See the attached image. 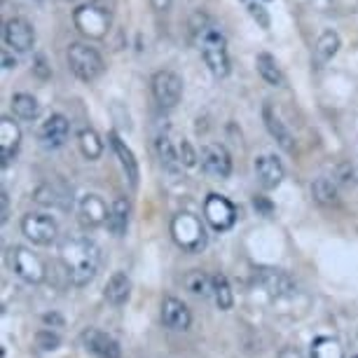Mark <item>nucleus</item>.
Wrapping results in <instances>:
<instances>
[{"label":"nucleus","instance_id":"obj_1","mask_svg":"<svg viewBox=\"0 0 358 358\" xmlns=\"http://www.w3.org/2000/svg\"><path fill=\"white\" fill-rule=\"evenodd\" d=\"M59 258H62L66 272L76 286H87L99 272L101 251L92 239L85 236H69L59 246Z\"/></svg>","mask_w":358,"mask_h":358},{"label":"nucleus","instance_id":"obj_2","mask_svg":"<svg viewBox=\"0 0 358 358\" xmlns=\"http://www.w3.org/2000/svg\"><path fill=\"white\" fill-rule=\"evenodd\" d=\"M73 22H76V29L85 38L103 40L113 26V10L106 3H101V0H92V3L80 5L73 12Z\"/></svg>","mask_w":358,"mask_h":358},{"label":"nucleus","instance_id":"obj_3","mask_svg":"<svg viewBox=\"0 0 358 358\" xmlns=\"http://www.w3.org/2000/svg\"><path fill=\"white\" fill-rule=\"evenodd\" d=\"M199 50H201V57H204V62L208 66V71H211L215 78H227L229 76L227 40L218 29H215V26H208V29L201 31Z\"/></svg>","mask_w":358,"mask_h":358},{"label":"nucleus","instance_id":"obj_4","mask_svg":"<svg viewBox=\"0 0 358 358\" xmlns=\"http://www.w3.org/2000/svg\"><path fill=\"white\" fill-rule=\"evenodd\" d=\"M173 241L187 253H199L206 246V229L201 220L192 213H178L171 220Z\"/></svg>","mask_w":358,"mask_h":358},{"label":"nucleus","instance_id":"obj_5","mask_svg":"<svg viewBox=\"0 0 358 358\" xmlns=\"http://www.w3.org/2000/svg\"><path fill=\"white\" fill-rule=\"evenodd\" d=\"M69 66H71L73 76L78 80H83V83H94L106 69L101 54L94 50V47L83 45V43H76L69 47Z\"/></svg>","mask_w":358,"mask_h":358},{"label":"nucleus","instance_id":"obj_6","mask_svg":"<svg viewBox=\"0 0 358 358\" xmlns=\"http://www.w3.org/2000/svg\"><path fill=\"white\" fill-rule=\"evenodd\" d=\"M8 262L19 279L26 283H40L45 279V265L31 248L26 246H12L8 251Z\"/></svg>","mask_w":358,"mask_h":358},{"label":"nucleus","instance_id":"obj_7","mask_svg":"<svg viewBox=\"0 0 358 358\" xmlns=\"http://www.w3.org/2000/svg\"><path fill=\"white\" fill-rule=\"evenodd\" d=\"M152 96L164 110L178 106L180 96H183V80L173 71H157L152 76Z\"/></svg>","mask_w":358,"mask_h":358},{"label":"nucleus","instance_id":"obj_8","mask_svg":"<svg viewBox=\"0 0 358 358\" xmlns=\"http://www.w3.org/2000/svg\"><path fill=\"white\" fill-rule=\"evenodd\" d=\"M22 232L26 234V239L33 241L38 246H50L57 241L59 236V227L50 215H43V213H29L24 215L22 220Z\"/></svg>","mask_w":358,"mask_h":358},{"label":"nucleus","instance_id":"obj_9","mask_svg":"<svg viewBox=\"0 0 358 358\" xmlns=\"http://www.w3.org/2000/svg\"><path fill=\"white\" fill-rule=\"evenodd\" d=\"M204 218L208 220V225L218 232H225L236 222V208L227 197L222 194H208L204 201Z\"/></svg>","mask_w":358,"mask_h":358},{"label":"nucleus","instance_id":"obj_10","mask_svg":"<svg viewBox=\"0 0 358 358\" xmlns=\"http://www.w3.org/2000/svg\"><path fill=\"white\" fill-rule=\"evenodd\" d=\"M199 159H201L204 173L213 176V178L225 180L229 178V173H232V157H229V152L220 143H206L201 148Z\"/></svg>","mask_w":358,"mask_h":358},{"label":"nucleus","instance_id":"obj_11","mask_svg":"<svg viewBox=\"0 0 358 358\" xmlns=\"http://www.w3.org/2000/svg\"><path fill=\"white\" fill-rule=\"evenodd\" d=\"M3 38H5V45L15 52H29L31 47L36 45V31H33V26L22 17H15L5 24Z\"/></svg>","mask_w":358,"mask_h":358},{"label":"nucleus","instance_id":"obj_12","mask_svg":"<svg viewBox=\"0 0 358 358\" xmlns=\"http://www.w3.org/2000/svg\"><path fill=\"white\" fill-rule=\"evenodd\" d=\"M83 342H85V349L92 351V354L99 358H122V349H120L117 340L103 333V330H96V328L85 330Z\"/></svg>","mask_w":358,"mask_h":358},{"label":"nucleus","instance_id":"obj_13","mask_svg":"<svg viewBox=\"0 0 358 358\" xmlns=\"http://www.w3.org/2000/svg\"><path fill=\"white\" fill-rule=\"evenodd\" d=\"M162 323L169 330H187L192 323V314L178 297H164L162 300Z\"/></svg>","mask_w":358,"mask_h":358},{"label":"nucleus","instance_id":"obj_14","mask_svg":"<svg viewBox=\"0 0 358 358\" xmlns=\"http://www.w3.org/2000/svg\"><path fill=\"white\" fill-rule=\"evenodd\" d=\"M22 145V129L15 120L3 117L0 120V159H3V166H8L15 155Z\"/></svg>","mask_w":358,"mask_h":358},{"label":"nucleus","instance_id":"obj_15","mask_svg":"<svg viewBox=\"0 0 358 358\" xmlns=\"http://www.w3.org/2000/svg\"><path fill=\"white\" fill-rule=\"evenodd\" d=\"M255 176H258L260 185L265 187V190H274V187L281 185L286 171H283V164L274 155H260V157L255 159Z\"/></svg>","mask_w":358,"mask_h":358},{"label":"nucleus","instance_id":"obj_16","mask_svg":"<svg viewBox=\"0 0 358 358\" xmlns=\"http://www.w3.org/2000/svg\"><path fill=\"white\" fill-rule=\"evenodd\" d=\"M258 281L262 283V288H265L267 293L274 295V297L293 295V290H295L293 279H290L286 272H281V269H274V267L258 269Z\"/></svg>","mask_w":358,"mask_h":358},{"label":"nucleus","instance_id":"obj_17","mask_svg":"<svg viewBox=\"0 0 358 358\" xmlns=\"http://www.w3.org/2000/svg\"><path fill=\"white\" fill-rule=\"evenodd\" d=\"M69 138V120L64 115H50L40 127V141L45 148H62Z\"/></svg>","mask_w":358,"mask_h":358},{"label":"nucleus","instance_id":"obj_18","mask_svg":"<svg viewBox=\"0 0 358 358\" xmlns=\"http://www.w3.org/2000/svg\"><path fill=\"white\" fill-rule=\"evenodd\" d=\"M108 141H110L113 152L117 155V159H120V164H122V169H124L127 178H129L131 187H136L138 185V162H136V157H134L131 148L127 145L124 141L120 138V134H115V131L108 134Z\"/></svg>","mask_w":358,"mask_h":358},{"label":"nucleus","instance_id":"obj_19","mask_svg":"<svg viewBox=\"0 0 358 358\" xmlns=\"http://www.w3.org/2000/svg\"><path fill=\"white\" fill-rule=\"evenodd\" d=\"M108 213H110V208H108V204L99 194H85L83 201H80V215H83V220L92 227L103 225L108 220Z\"/></svg>","mask_w":358,"mask_h":358},{"label":"nucleus","instance_id":"obj_20","mask_svg":"<svg viewBox=\"0 0 358 358\" xmlns=\"http://www.w3.org/2000/svg\"><path fill=\"white\" fill-rule=\"evenodd\" d=\"M33 199L43 206H52V208H71L73 197L69 190H62L59 185H40L36 192H33Z\"/></svg>","mask_w":358,"mask_h":358},{"label":"nucleus","instance_id":"obj_21","mask_svg":"<svg viewBox=\"0 0 358 358\" xmlns=\"http://www.w3.org/2000/svg\"><path fill=\"white\" fill-rule=\"evenodd\" d=\"M127 225H129V201L124 197H117L113 201L110 213H108L106 227L110 229V234L115 236H124Z\"/></svg>","mask_w":358,"mask_h":358},{"label":"nucleus","instance_id":"obj_22","mask_svg":"<svg viewBox=\"0 0 358 358\" xmlns=\"http://www.w3.org/2000/svg\"><path fill=\"white\" fill-rule=\"evenodd\" d=\"M131 293V281L124 272H115L106 283V300L110 305H124Z\"/></svg>","mask_w":358,"mask_h":358},{"label":"nucleus","instance_id":"obj_23","mask_svg":"<svg viewBox=\"0 0 358 358\" xmlns=\"http://www.w3.org/2000/svg\"><path fill=\"white\" fill-rule=\"evenodd\" d=\"M255 66H258L260 78L265 80L267 85H272V87H281L283 85V73H281L279 64H276V59L272 57V54L260 52L258 59H255Z\"/></svg>","mask_w":358,"mask_h":358},{"label":"nucleus","instance_id":"obj_24","mask_svg":"<svg viewBox=\"0 0 358 358\" xmlns=\"http://www.w3.org/2000/svg\"><path fill=\"white\" fill-rule=\"evenodd\" d=\"M337 52H340V36H337L335 31L321 33V38L316 40V47H314L316 64H328Z\"/></svg>","mask_w":358,"mask_h":358},{"label":"nucleus","instance_id":"obj_25","mask_svg":"<svg viewBox=\"0 0 358 358\" xmlns=\"http://www.w3.org/2000/svg\"><path fill=\"white\" fill-rule=\"evenodd\" d=\"M265 124H267V129H269V134L276 138V143H279L283 150H293V145H295V141H293V136H290V131L283 127V122L276 115L269 110V108H265Z\"/></svg>","mask_w":358,"mask_h":358},{"label":"nucleus","instance_id":"obj_26","mask_svg":"<svg viewBox=\"0 0 358 358\" xmlns=\"http://www.w3.org/2000/svg\"><path fill=\"white\" fill-rule=\"evenodd\" d=\"M12 110H15L19 120L31 122V120H36L40 115V103L31 94H15V96H12Z\"/></svg>","mask_w":358,"mask_h":358},{"label":"nucleus","instance_id":"obj_27","mask_svg":"<svg viewBox=\"0 0 358 358\" xmlns=\"http://www.w3.org/2000/svg\"><path fill=\"white\" fill-rule=\"evenodd\" d=\"M185 288L190 290L192 295H213V279L208 274H204L201 269H192L185 276Z\"/></svg>","mask_w":358,"mask_h":358},{"label":"nucleus","instance_id":"obj_28","mask_svg":"<svg viewBox=\"0 0 358 358\" xmlns=\"http://www.w3.org/2000/svg\"><path fill=\"white\" fill-rule=\"evenodd\" d=\"M312 358H344V351L335 337H316L312 342Z\"/></svg>","mask_w":358,"mask_h":358},{"label":"nucleus","instance_id":"obj_29","mask_svg":"<svg viewBox=\"0 0 358 358\" xmlns=\"http://www.w3.org/2000/svg\"><path fill=\"white\" fill-rule=\"evenodd\" d=\"M80 150L87 159H99L101 152H103V143H101L99 134L94 129H83L80 131Z\"/></svg>","mask_w":358,"mask_h":358},{"label":"nucleus","instance_id":"obj_30","mask_svg":"<svg viewBox=\"0 0 358 358\" xmlns=\"http://www.w3.org/2000/svg\"><path fill=\"white\" fill-rule=\"evenodd\" d=\"M213 300L220 309H232V305H234L232 288H229V283L222 274L213 276Z\"/></svg>","mask_w":358,"mask_h":358},{"label":"nucleus","instance_id":"obj_31","mask_svg":"<svg viewBox=\"0 0 358 358\" xmlns=\"http://www.w3.org/2000/svg\"><path fill=\"white\" fill-rule=\"evenodd\" d=\"M157 152H159L162 164H164L169 171H176L178 166H183V164H180V159H178V150L173 148V143L169 141V136H159L157 138Z\"/></svg>","mask_w":358,"mask_h":358},{"label":"nucleus","instance_id":"obj_32","mask_svg":"<svg viewBox=\"0 0 358 358\" xmlns=\"http://www.w3.org/2000/svg\"><path fill=\"white\" fill-rule=\"evenodd\" d=\"M312 192H314L316 201H321V204H335V201H337V187H335V183L330 178L314 180Z\"/></svg>","mask_w":358,"mask_h":358},{"label":"nucleus","instance_id":"obj_33","mask_svg":"<svg viewBox=\"0 0 358 358\" xmlns=\"http://www.w3.org/2000/svg\"><path fill=\"white\" fill-rule=\"evenodd\" d=\"M239 3L244 5V8H246V12H248V15L253 17V22L258 24L260 29H269V24H272V22H269V15H267V10L262 8V5L258 3V0H239Z\"/></svg>","mask_w":358,"mask_h":358},{"label":"nucleus","instance_id":"obj_34","mask_svg":"<svg viewBox=\"0 0 358 358\" xmlns=\"http://www.w3.org/2000/svg\"><path fill=\"white\" fill-rule=\"evenodd\" d=\"M36 347L40 351H57L59 347H62V337H59L57 333H52V330H38Z\"/></svg>","mask_w":358,"mask_h":358},{"label":"nucleus","instance_id":"obj_35","mask_svg":"<svg viewBox=\"0 0 358 358\" xmlns=\"http://www.w3.org/2000/svg\"><path fill=\"white\" fill-rule=\"evenodd\" d=\"M178 159L183 166H194L197 164V152H194V148L190 145V141H180L178 143Z\"/></svg>","mask_w":358,"mask_h":358},{"label":"nucleus","instance_id":"obj_36","mask_svg":"<svg viewBox=\"0 0 358 358\" xmlns=\"http://www.w3.org/2000/svg\"><path fill=\"white\" fill-rule=\"evenodd\" d=\"M36 73H38V76L43 78V80L50 78V69H47V64H45V57H38V59H36Z\"/></svg>","mask_w":358,"mask_h":358},{"label":"nucleus","instance_id":"obj_37","mask_svg":"<svg viewBox=\"0 0 358 358\" xmlns=\"http://www.w3.org/2000/svg\"><path fill=\"white\" fill-rule=\"evenodd\" d=\"M253 204H255V208H260V211L265 213V215H272V204H269L265 197H255Z\"/></svg>","mask_w":358,"mask_h":358},{"label":"nucleus","instance_id":"obj_38","mask_svg":"<svg viewBox=\"0 0 358 358\" xmlns=\"http://www.w3.org/2000/svg\"><path fill=\"white\" fill-rule=\"evenodd\" d=\"M8 218H10V199H8V194L3 192V215H0V220L8 222Z\"/></svg>","mask_w":358,"mask_h":358},{"label":"nucleus","instance_id":"obj_39","mask_svg":"<svg viewBox=\"0 0 358 358\" xmlns=\"http://www.w3.org/2000/svg\"><path fill=\"white\" fill-rule=\"evenodd\" d=\"M3 64H5V69H15V66H17V62H12V59H10V54H8V52H5V54H3Z\"/></svg>","mask_w":358,"mask_h":358},{"label":"nucleus","instance_id":"obj_40","mask_svg":"<svg viewBox=\"0 0 358 358\" xmlns=\"http://www.w3.org/2000/svg\"><path fill=\"white\" fill-rule=\"evenodd\" d=\"M152 5H155V10H164L169 5V0H152Z\"/></svg>","mask_w":358,"mask_h":358},{"label":"nucleus","instance_id":"obj_41","mask_svg":"<svg viewBox=\"0 0 358 358\" xmlns=\"http://www.w3.org/2000/svg\"><path fill=\"white\" fill-rule=\"evenodd\" d=\"M354 358H358V356H354Z\"/></svg>","mask_w":358,"mask_h":358}]
</instances>
